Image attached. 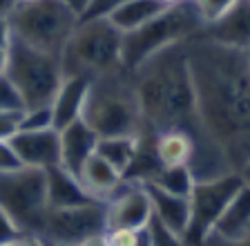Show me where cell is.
<instances>
[{"instance_id":"1","label":"cell","mask_w":250,"mask_h":246,"mask_svg":"<svg viewBox=\"0 0 250 246\" xmlns=\"http://www.w3.org/2000/svg\"><path fill=\"white\" fill-rule=\"evenodd\" d=\"M199 128L226 155L234 173L250 163V54L206 36L186 41Z\"/></svg>"},{"instance_id":"2","label":"cell","mask_w":250,"mask_h":246,"mask_svg":"<svg viewBox=\"0 0 250 246\" xmlns=\"http://www.w3.org/2000/svg\"><path fill=\"white\" fill-rule=\"evenodd\" d=\"M81 119L103 136H139L150 132L141 114L134 74L125 65L103 72L89 81ZM154 134V132H152Z\"/></svg>"},{"instance_id":"3","label":"cell","mask_w":250,"mask_h":246,"mask_svg":"<svg viewBox=\"0 0 250 246\" xmlns=\"http://www.w3.org/2000/svg\"><path fill=\"white\" fill-rule=\"evenodd\" d=\"M203 27H206V21L199 14L194 0L170 2V5H166V9L159 11L146 25L123 34L121 61L127 69H134L159 49L192 38Z\"/></svg>"},{"instance_id":"4","label":"cell","mask_w":250,"mask_h":246,"mask_svg":"<svg viewBox=\"0 0 250 246\" xmlns=\"http://www.w3.org/2000/svg\"><path fill=\"white\" fill-rule=\"evenodd\" d=\"M121 41L123 34L109 22V18L78 21L61 52L62 76L94 79L99 74L123 65Z\"/></svg>"},{"instance_id":"5","label":"cell","mask_w":250,"mask_h":246,"mask_svg":"<svg viewBox=\"0 0 250 246\" xmlns=\"http://www.w3.org/2000/svg\"><path fill=\"white\" fill-rule=\"evenodd\" d=\"M7 21L14 38L41 52L61 56L78 16L61 0H18Z\"/></svg>"},{"instance_id":"6","label":"cell","mask_w":250,"mask_h":246,"mask_svg":"<svg viewBox=\"0 0 250 246\" xmlns=\"http://www.w3.org/2000/svg\"><path fill=\"white\" fill-rule=\"evenodd\" d=\"M5 76L21 94L25 110L52 105V99L62 81L61 56L29 47L11 36Z\"/></svg>"},{"instance_id":"7","label":"cell","mask_w":250,"mask_h":246,"mask_svg":"<svg viewBox=\"0 0 250 246\" xmlns=\"http://www.w3.org/2000/svg\"><path fill=\"white\" fill-rule=\"evenodd\" d=\"M0 206L22 235L41 244V230L47 213L45 168L21 166L0 173Z\"/></svg>"},{"instance_id":"8","label":"cell","mask_w":250,"mask_h":246,"mask_svg":"<svg viewBox=\"0 0 250 246\" xmlns=\"http://www.w3.org/2000/svg\"><path fill=\"white\" fill-rule=\"evenodd\" d=\"M107 230L105 201L89 199L85 204L47 208L41 230V244L87 246L101 244Z\"/></svg>"},{"instance_id":"9","label":"cell","mask_w":250,"mask_h":246,"mask_svg":"<svg viewBox=\"0 0 250 246\" xmlns=\"http://www.w3.org/2000/svg\"><path fill=\"white\" fill-rule=\"evenodd\" d=\"M244 188H248V175L244 173H226L212 179L194 181L192 193L188 195L190 222L181 237V244H203L214 222Z\"/></svg>"},{"instance_id":"10","label":"cell","mask_w":250,"mask_h":246,"mask_svg":"<svg viewBox=\"0 0 250 246\" xmlns=\"http://www.w3.org/2000/svg\"><path fill=\"white\" fill-rule=\"evenodd\" d=\"M107 228H132L143 230L152 217V204L143 183L125 181V186L105 201Z\"/></svg>"},{"instance_id":"11","label":"cell","mask_w":250,"mask_h":246,"mask_svg":"<svg viewBox=\"0 0 250 246\" xmlns=\"http://www.w3.org/2000/svg\"><path fill=\"white\" fill-rule=\"evenodd\" d=\"M22 166L31 168H49L61 161V143H58L56 128L42 130H16L9 139Z\"/></svg>"},{"instance_id":"12","label":"cell","mask_w":250,"mask_h":246,"mask_svg":"<svg viewBox=\"0 0 250 246\" xmlns=\"http://www.w3.org/2000/svg\"><path fill=\"white\" fill-rule=\"evenodd\" d=\"M250 237V210H248V188H244L221 213L203 244H248Z\"/></svg>"},{"instance_id":"13","label":"cell","mask_w":250,"mask_h":246,"mask_svg":"<svg viewBox=\"0 0 250 246\" xmlns=\"http://www.w3.org/2000/svg\"><path fill=\"white\" fill-rule=\"evenodd\" d=\"M58 143H61V166L72 175H78L81 166L89 155H94L99 136L83 119L72 121L69 126L58 130Z\"/></svg>"},{"instance_id":"14","label":"cell","mask_w":250,"mask_h":246,"mask_svg":"<svg viewBox=\"0 0 250 246\" xmlns=\"http://www.w3.org/2000/svg\"><path fill=\"white\" fill-rule=\"evenodd\" d=\"M76 177L85 188V193L92 199H99V201H109L125 186L123 175L103 157H99L96 152L85 159Z\"/></svg>"},{"instance_id":"15","label":"cell","mask_w":250,"mask_h":246,"mask_svg":"<svg viewBox=\"0 0 250 246\" xmlns=\"http://www.w3.org/2000/svg\"><path fill=\"white\" fill-rule=\"evenodd\" d=\"M248 7L250 0H237L224 16H219L217 21L206 22L203 34L219 43L232 45V47H250V32H248Z\"/></svg>"},{"instance_id":"16","label":"cell","mask_w":250,"mask_h":246,"mask_svg":"<svg viewBox=\"0 0 250 246\" xmlns=\"http://www.w3.org/2000/svg\"><path fill=\"white\" fill-rule=\"evenodd\" d=\"M89 81L92 79H85V76H62L56 94L52 99V123L56 130L81 119Z\"/></svg>"},{"instance_id":"17","label":"cell","mask_w":250,"mask_h":246,"mask_svg":"<svg viewBox=\"0 0 250 246\" xmlns=\"http://www.w3.org/2000/svg\"><path fill=\"white\" fill-rule=\"evenodd\" d=\"M143 186H146L147 197H150L152 215H156L181 242L183 233L188 228V222H190V201H188V197L166 193V190L156 188L154 183H143Z\"/></svg>"},{"instance_id":"18","label":"cell","mask_w":250,"mask_h":246,"mask_svg":"<svg viewBox=\"0 0 250 246\" xmlns=\"http://www.w3.org/2000/svg\"><path fill=\"white\" fill-rule=\"evenodd\" d=\"M45 175H47V208L85 204V201L92 199L81 186L76 175L67 173L61 163L45 168Z\"/></svg>"},{"instance_id":"19","label":"cell","mask_w":250,"mask_h":246,"mask_svg":"<svg viewBox=\"0 0 250 246\" xmlns=\"http://www.w3.org/2000/svg\"><path fill=\"white\" fill-rule=\"evenodd\" d=\"M154 136L152 132H143L136 136L134 143V155H132L130 163L125 168L123 179L132 183H146L161 170V161L156 157V148H154Z\"/></svg>"},{"instance_id":"20","label":"cell","mask_w":250,"mask_h":246,"mask_svg":"<svg viewBox=\"0 0 250 246\" xmlns=\"http://www.w3.org/2000/svg\"><path fill=\"white\" fill-rule=\"evenodd\" d=\"M163 9H166L163 0H123L107 18L121 34H127L136 27L146 25Z\"/></svg>"},{"instance_id":"21","label":"cell","mask_w":250,"mask_h":246,"mask_svg":"<svg viewBox=\"0 0 250 246\" xmlns=\"http://www.w3.org/2000/svg\"><path fill=\"white\" fill-rule=\"evenodd\" d=\"M154 148L161 166H188L194 150V141L188 132L172 128L154 136Z\"/></svg>"},{"instance_id":"22","label":"cell","mask_w":250,"mask_h":246,"mask_svg":"<svg viewBox=\"0 0 250 246\" xmlns=\"http://www.w3.org/2000/svg\"><path fill=\"white\" fill-rule=\"evenodd\" d=\"M134 143L136 136H103V139H99L94 152L103 157L107 163H112L123 175L132 155H134Z\"/></svg>"},{"instance_id":"23","label":"cell","mask_w":250,"mask_h":246,"mask_svg":"<svg viewBox=\"0 0 250 246\" xmlns=\"http://www.w3.org/2000/svg\"><path fill=\"white\" fill-rule=\"evenodd\" d=\"M146 183H154L156 188L166 190V193L188 197V195L192 193L194 177L188 166H161V170Z\"/></svg>"},{"instance_id":"24","label":"cell","mask_w":250,"mask_h":246,"mask_svg":"<svg viewBox=\"0 0 250 246\" xmlns=\"http://www.w3.org/2000/svg\"><path fill=\"white\" fill-rule=\"evenodd\" d=\"M143 233H146V237H147V244H152V246H177V244H181L179 237L174 235L156 215L150 217V222L146 224Z\"/></svg>"},{"instance_id":"25","label":"cell","mask_w":250,"mask_h":246,"mask_svg":"<svg viewBox=\"0 0 250 246\" xmlns=\"http://www.w3.org/2000/svg\"><path fill=\"white\" fill-rule=\"evenodd\" d=\"M141 244H147V237L143 230L107 228L103 237V246H141Z\"/></svg>"},{"instance_id":"26","label":"cell","mask_w":250,"mask_h":246,"mask_svg":"<svg viewBox=\"0 0 250 246\" xmlns=\"http://www.w3.org/2000/svg\"><path fill=\"white\" fill-rule=\"evenodd\" d=\"M14 244H38V242L22 235L18 226L11 222V217L0 206V246H14Z\"/></svg>"},{"instance_id":"27","label":"cell","mask_w":250,"mask_h":246,"mask_svg":"<svg viewBox=\"0 0 250 246\" xmlns=\"http://www.w3.org/2000/svg\"><path fill=\"white\" fill-rule=\"evenodd\" d=\"M42 128H54V123H52V105L29 108V110L22 112L21 128H18V130H42Z\"/></svg>"},{"instance_id":"28","label":"cell","mask_w":250,"mask_h":246,"mask_svg":"<svg viewBox=\"0 0 250 246\" xmlns=\"http://www.w3.org/2000/svg\"><path fill=\"white\" fill-rule=\"evenodd\" d=\"M25 110L21 94L16 92V88L11 85V81L5 74H0V112H18Z\"/></svg>"},{"instance_id":"29","label":"cell","mask_w":250,"mask_h":246,"mask_svg":"<svg viewBox=\"0 0 250 246\" xmlns=\"http://www.w3.org/2000/svg\"><path fill=\"white\" fill-rule=\"evenodd\" d=\"M234 2H237V0H194L199 14H201V18L206 22H212V21H217L219 16H224Z\"/></svg>"},{"instance_id":"30","label":"cell","mask_w":250,"mask_h":246,"mask_svg":"<svg viewBox=\"0 0 250 246\" xmlns=\"http://www.w3.org/2000/svg\"><path fill=\"white\" fill-rule=\"evenodd\" d=\"M121 2L123 0H89L78 21H83V18H107Z\"/></svg>"},{"instance_id":"31","label":"cell","mask_w":250,"mask_h":246,"mask_svg":"<svg viewBox=\"0 0 250 246\" xmlns=\"http://www.w3.org/2000/svg\"><path fill=\"white\" fill-rule=\"evenodd\" d=\"M22 112H25V110H18V112H0V139H11V136L16 134V130L21 128Z\"/></svg>"},{"instance_id":"32","label":"cell","mask_w":250,"mask_h":246,"mask_svg":"<svg viewBox=\"0 0 250 246\" xmlns=\"http://www.w3.org/2000/svg\"><path fill=\"white\" fill-rule=\"evenodd\" d=\"M21 159L16 155V150L11 148L9 139H0V173H7V170H16L21 168Z\"/></svg>"},{"instance_id":"33","label":"cell","mask_w":250,"mask_h":246,"mask_svg":"<svg viewBox=\"0 0 250 246\" xmlns=\"http://www.w3.org/2000/svg\"><path fill=\"white\" fill-rule=\"evenodd\" d=\"M11 41V27H9V21L7 16H0V45H9Z\"/></svg>"},{"instance_id":"34","label":"cell","mask_w":250,"mask_h":246,"mask_svg":"<svg viewBox=\"0 0 250 246\" xmlns=\"http://www.w3.org/2000/svg\"><path fill=\"white\" fill-rule=\"evenodd\" d=\"M61 2H62V5H67L69 9H72L74 14H76L78 18H81V14L85 11V7H87L89 0H61Z\"/></svg>"},{"instance_id":"35","label":"cell","mask_w":250,"mask_h":246,"mask_svg":"<svg viewBox=\"0 0 250 246\" xmlns=\"http://www.w3.org/2000/svg\"><path fill=\"white\" fill-rule=\"evenodd\" d=\"M7 61H9V45H0V74H5L7 69Z\"/></svg>"},{"instance_id":"36","label":"cell","mask_w":250,"mask_h":246,"mask_svg":"<svg viewBox=\"0 0 250 246\" xmlns=\"http://www.w3.org/2000/svg\"><path fill=\"white\" fill-rule=\"evenodd\" d=\"M18 0H0V16H9V11L16 7Z\"/></svg>"},{"instance_id":"37","label":"cell","mask_w":250,"mask_h":246,"mask_svg":"<svg viewBox=\"0 0 250 246\" xmlns=\"http://www.w3.org/2000/svg\"><path fill=\"white\" fill-rule=\"evenodd\" d=\"M163 2H166V5H170V2H179V0H163Z\"/></svg>"}]
</instances>
